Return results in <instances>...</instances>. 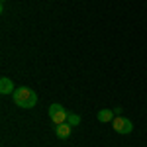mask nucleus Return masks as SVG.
Returning <instances> with one entry per match:
<instances>
[{
    "label": "nucleus",
    "instance_id": "1a4fd4ad",
    "mask_svg": "<svg viewBox=\"0 0 147 147\" xmlns=\"http://www.w3.org/2000/svg\"><path fill=\"white\" fill-rule=\"evenodd\" d=\"M2 2H6V0H2Z\"/></svg>",
    "mask_w": 147,
    "mask_h": 147
},
{
    "label": "nucleus",
    "instance_id": "f03ea898",
    "mask_svg": "<svg viewBox=\"0 0 147 147\" xmlns=\"http://www.w3.org/2000/svg\"><path fill=\"white\" fill-rule=\"evenodd\" d=\"M67 110L61 106V104H51L49 106V118H51V122L55 125H59V124H65L67 122Z\"/></svg>",
    "mask_w": 147,
    "mask_h": 147
},
{
    "label": "nucleus",
    "instance_id": "39448f33",
    "mask_svg": "<svg viewBox=\"0 0 147 147\" xmlns=\"http://www.w3.org/2000/svg\"><path fill=\"white\" fill-rule=\"evenodd\" d=\"M71 127H73V125H69L67 122H65V124L55 125V134H57V137H59V139H67V137H71Z\"/></svg>",
    "mask_w": 147,
    "mask_h": 147
},
{
    "label": "nucleus",
    "instance_id": "423d86ee",
    "mask_svg": "<svg viewBox=\"0 0 147 147\" xmlns=\"http://www.w3.org/2000/svg\"><path fill=\"white\" fill-rule=\"evenodd\" d=\"M114 116H116L114 110H108L106 108V110H100L96 118H98V122H102V124H108V122H114Z\"/></svg>",
    "mask_w": 147,
    "mask_h": 147
},
{
    "label": "nucleus",
    "instance_id": "f257e3e1",
    "mask_svg": "<svg viewBox=\"0 0 147 147\" xmlns=\"http://www.w3.org/2000/svg\"><path fill=\"white\" fill-rule=\"evenodd\" d=\"M12 98H14V104L16 106H20V108H34L35 104H37V94L35 90L32 88H28V86H20V88H16L14 94H12Z\"/></svg>",
    "mask_w": 147,
    "mask_h": 147
},
{
    "label": "nucleus",
    "instance_id": "7ed1b4c3",
    "mask_svg": "<svg viewBox=\"0 0 147 147\" xmlns=\"http://www.w3.org/2000/svg\"><path fill=\"white\" fill-rule=\"evenodd\" d=\"M112 127L116 129V131H118V134L125 136V134H131V129H134V124H131L127 118H122V116H118V118H114Z\"/></svg>",
    "mask_w": 147,
    "mask_h": 147
},
{
    "label": "nucleus",
    "instance_id": "6e6552de",
    "mask_svg": "<svg viewBox=\"0 0 147 147\" xmlns=\"http://www.w3.org/2000/svg\"><path fill=\"white\" fill-rule=\"evenodd\" d=\"M114 114H116V116H120V114H122V106H118V108H114Z\"/></svg>",
    "mask_w": 147,
    "mask_h": 147
},
{
    "label": "nucleus",
    "instance_id": "20e7f679",
    "mask_svg": "<svg viewBox=\"0 0 147 147\" xmlns=\"http://www.w3.org/2000/svg\"><path fill=\"white\" fill-rule=\"evenodd\" d=\"M14 82H12V79H8V77H2L0 79V94H14Z\"/></svg>",
    "mask_w": 147,
    "mask_h": 147
},
{
    "label": "nucleus",
    "instance_id": "0eeeda50",
    "mask_svg": "<svg viewBox=\"0 0 147 147\" xmlns=\"http://www.w3.org/2000/svg\"><path fill=\"white\" fill-rule=\"evenodd\" d=\"M67 124L77 127V125L80 124V116H79V114H69V116H67Z\"/></svg>",
    "mask_w": 147,
    "mask_h": 147
}]
</instances>
